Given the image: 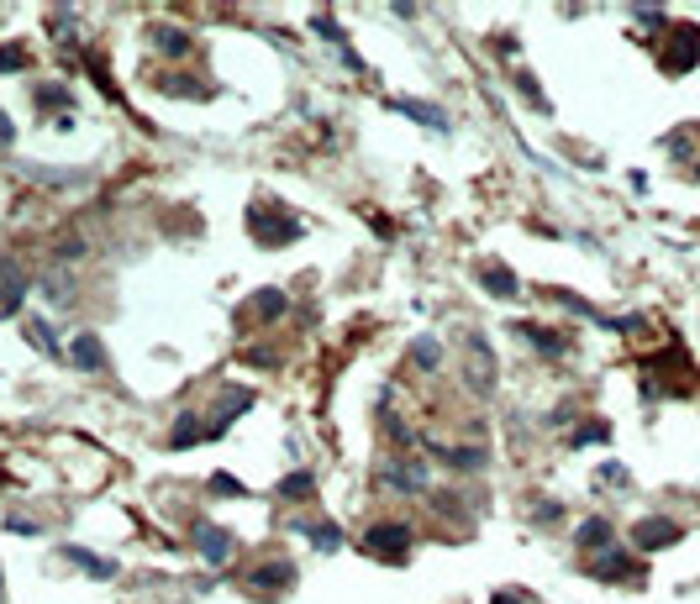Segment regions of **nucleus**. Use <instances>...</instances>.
Masks as SVG:
<instances>
[{"label": "nucleus", "instance_id": "obj_6", "mask_svg": "<svg viewBox=\"0 0 700 604\" xmlns=\"http://www.w3.org/2000/svg\"><path fill=\"white\" fill-rule=\"evenodd\" d=\"M295 578H300V573H295L290 557H274V562H264V568L248 573V584H253L258 594H285V589H295Z\"/></svg>", "mask_w": 700, "mask_h": 604}, {"label": "nucleus", "instance_id": "obj_1", "mask_svg": "<svg viewBox=\"0 0 700 604\" xmlns=\"http://www.w3.org/2000/svg\"><path fill=\"white\" fill-rule=\"evenodd\" d=\"M242 221H248V237H253L258 247H285V242L300 237V221H295L285 205H274V200H253Z\"/></svg>", "mask_w": 700, "mask_h": 604}, {"label": "nucleus", "instance_id": "obj_20", "mask_svg": "<svg viewBox=\"0 0 700 604\" xmlns=\"http://www.w3.org/2000/svg\"><path fill=\"white\" fill-rule=\"evenodd\" d=\"M248 405H253V389H227V394H222V405H216V426L227 431V426H232Z\"/></svg>", "mask_w": 700, "mask_h": 604}, {"label": "nucleus", "instance_id": "obj_27", "mask_svg": "<svg viewBox=\"0 0 700 604\" xmlns=\"http://www.w3.org/2000/svg\"><path fill=\"white\" fill-rule=\"evenodd\" d=\"M32 106H69V90H59V85H43V90H32Z\"/></svg>", "mask_w": 700, "mask_h": 604}, {"label": "nucleus", "instance_id": "obj_3", "mask_svg": "<svg viewBox=\"0 0 700 604\" xmlns=\"http://www.w3.org/2000/svg\"><path fill=\"white\" fill-rule=\"evenodd\" d=\"M374 479H379L385 489H395V495H421V489H427V463H421L416 452H395V457L379 463Z\"/></svg>", "mask_w": 700, "mask_h": 604}, {"label": "nucleus", "instance_id": "obj_34", "mask_svg": "<svg viewBox=\"0 0 700 604\" xmlns=\"http://www.w3.org/2000/svg\"><path fill=\"white\" fill-rule=\"evenodd\" d=\"M490 604H522V594H495Z\"/></svg>", "mask_w": 700, "mask_h": 604}, {"label": "nucleus", "instance_id": "obj_26", "mask_svg": "<svg viewBox=\"0 0 700 604\" xmlns=\"http://www.w3.org/2000/svg\"><path fill=\"white\" fill-rule=\"evenodd\" d=\"M411 358H416L421 368H437V363H443V347H437V336H416V347H411Z\"/></svg>", "mask_w": 700, "mask_h": 604}, {"label": "nucleus", "instance_id": "obj_35", "mask_svg": "<svg viewBox=\"0 0 700 604\" xmlns=\"http://www.w3.org/2000/svg\"><path fill=\"white\" fill-rule=\"evenodd\" d=\"M0 600H5V573H0Z\"/></svg>", "mask_w": 700, "mask_h": 604}, {"label": "nucleus", "instance_id": "obj_25", "mask_svg": "<svg viewBox=\"0 0 700 604\" xmlns=\"http://www.w3.org/2000/svg\"><path fill=\"white\" fill-rule=\"evenodd\" d=\"M153 43H159V48H164L169 58H184V53H190V32H179V27H159V32H153Z\"/></svg>", "mask_w": 700, "mask_h": 604}, {"label": "nucleus", "instance_id": "obj_12", "mask_svg": "<svg viewBox=\"0 0 700 604\" xmlns=\"http://www.w3.org/2000/svg\"><path fill=\"white\" fill-rule=\"evenodd\" d=\"M206 437H222V426H206V415L200 410H184L175 421V431H169V447H195V441H206Z\"/></svg>", "mask_w": 700, "mask_h": 604}, {"label": "nucleus", "instance_id": "obj_11", "mask_svg": "<svg viewBox=\"0 0 700 604\" xmlns=\"http://www.w3.org/2000/svg\"><path fill=\"white\" fill-rule=\"evenodd\" d=\"M290 310V294L285 289H258L248 305H242V321H280Z\"/></svg>", "mask_w": 700, "mask_h": 604}, {"label": "nucleus", "instance_id": "obj_23", "mask_svg": "<svg viewBox=\"0 0 700 604\" xmlns=\"http://www.w3.org/2000/svg\"><path fill=\"white\" fill-rule=\"evenodd\" d=\"M280 499H295V504L316 499V479H311V473H290V479L280 484Z\"/></svg>", "mask_w": 700, "mask_h": 604}, {"label": "nucleus", "instance_id": "obj_21", "mask_svg": "<svg viewBox=\"0 0 700 604\" xmlns=\"http://www.w3.org/2000/svg\"><path fill=\"white\" fill-rule=\"evenodd\" d=\"M300 536H311V547H316V552H338V547H343V531H338L332 520H316V526H300Z\"/></svg>", "mask_w": 700, "mask_h": 604}, {"label": "nucleus", "instance_id": "obj_14", "mask_svg": "<svg viewBox=\"0 0 700 604\" xmlns=\"http://www.w3.org/2000/svg\"><path fill=\"white\" fill-rule=\"evenodd\" d=\"M395 110L411 116V121H421V126H432V132H448V110L432 106V101H395Z\"/></svg>", "mask_w": 700, "mask_h": 604}, {"label": "nucleus", "instance_id": "obj_15", "mask_svg": "<svg viewBox=\"0 0 700 604\" xmlns=\"http://www.w3.org/2000/svg\"><path fill=\"white\" fill-rule=\"evenodd\" d=\"M63 562L85 568L90 578H117V562H111V557H95V552H85V547H63Z\"/></svg>", "mask_w": 700, "mask_h": 604}, {"label": "nucleus", "instance_id": "obj_10", "mask_svg": "<svg viewBox=\"0 0 700 604\" xmlns=\"http://www.w3.org/2000/svg\"><path fill=\"white\" fill-rule=\"evenodd\" d=\"M696 58H700V32L696 27H680V32H674V48H663V68H669V74H685V68H696Z\"/></svg>", "mask_w": 700, "mask_h": 604}, {"label": "nucleus", "instance_id": "obj_13", "mask_svg": "<svg viewBox=\"0 0 700 604\" xmlns=\"http://www.w3.org/2000/svg\"><path fill=\"white\" fill-rule=\"evenodd\" d=\"M69 358H74V368H85V374H106V347H101L95 331H79L74 347H69Z\"/></svg>", "mask_w": 700, "mask_h": 604}, {"label": "nucleus", "instance_id": "obj_18", "mask_svg": "<svg viewBox=\"0 0 700 604\" xmlns=\"http://www.w3.org/2000/svg\"><path fill=\"white\" fill-rule=\"evenodd\" d=\"M437 452H443V463H448V468H459V473H479V468H484V457H490L484 447H437Z\"/></svg>", "mask_w": 700, "mask_h": 604}, {"label": "nucleus", "instance_id": "obj_4", "mask_svg": "<svg viewBox=\"0 0 700 604\" xmlns=\"http://www.w3.org/2000/svg\"><path fill=\"white\" fill-rule=\"evenodd\" d=\"M411 542H416V536H411V526H401V520H379V526L363 531V552L379 557V562H406Z\"/></svg>", "mask_w": 700, "mask_h": 604}, {"label": "nucleus", "instance_id": "obj_9", "mask_svg": "<svg viewBox=\"0 0 700 604\" xmlns=\"http://www.w3.org/2000/svg\"><path fill=\"white\" fill-rule=\"evenodd\" d=\"M195 547H200V557L211 562V568H222V562H232V531H222V526H195Z\"/></svg>", "mask_w": 700, "mask_h": 604}, {"label": "nucleus", "instance_id": "obj_5", "mask_svg": "<svg viewBox=\"0 0 700 604\" xmlns=\"http://www.w3.org/2000/svg\"><path fill=\"white\" fill-rule=\"evenodd\" d=\"M590 573H595L600 584H642V568L627 557V552H616V547L600 552V557L590 562Z\"/></svg>", "mask_w": 700, "mask_h": 604}, {"label": "nucleus", "instance_id": "obj_16", "mask_svg": "<svg viewBox=\"0 0 700 604\" xmlns=\"http://www.w3.org/2000/svg\"><path fill=\"white\" fill-rule=\"evenodd\" d=\"M616 531H611V520H600V515H590L580 526V552H611L616 542H611Z\"/></svg>", "mask_w": 700, "mask_h": 604}, {"label": "nucleus", "instance_id": "obj_17", "mask_svg": "<svg viewBox=\"0 0 700 604\" xmlns=\"http://www.w3.org/2000/svg\"><path fill=\"white\" fill-rule=\"evenodd\" d=\"M479 278H484V289H490L495 300H511V294H522V289H517V274H511L506 263H484V269H479Z\"/></svg>", "mask_w": 700, "mask_h": 604}, {"label": "nucleus", "instance_id": "obj_7", "mask_svg": "<svg viewBox=\"0 0 700 604\" xmlns=\"http://www.w3.org/2000/svg\"><path fill=\"white\" fill-rule=\"evenodd\" d=\"M632 542H638L642 552H663L680 542V526L674 520H663V515H647V520H638L632 526Z\"/></svg>", "mask_w": 700, "mask_h": 604}, {"label": "nucleus", "instance_id": "obj_2", "mask_svg": "<svg viewBox=\"0 0 700 604\" xmlns=\"http://www.w3.org/2000/svg\"><path fill=\"white\" fill-rule=\"evenodd\" d=\"M464 384L474 389V394H490L495 389V374H501V363H495V352H490V336L484 331H468L464 342Z\"/></svg>", "mask_w": 700, "mask_h": 604}, {"label": "nucleus", "instance_id": "obj_8", "mask_svg": "<svg viewBox=\"0 0 700 604\" xmlns=\"http://www.w3.org/2000/svg\"><path fill=\"white\" fill-rule=\"evenodd\" d=\"M27 289H32V278L21 274L11 258H0V316H16L21 300H27Z\"/></svg>", "mask_w": 700, "mask_h": 604}, {"label": "nucleus", "instance_id": "obj_33", "mask_svg": "<svg viewBox=\"0 0 700 604\" xmlns=\"http://www.w3.org/2000/svg\"><path fill=\"white\" fill-rule=\"evenodd\" d=\"M11 142H16V126H11V121H5V110H0V148H11Z\"/></svg>", "mask_w": 700, "mask_h": 604}, {"label": "nucleus", "instance_id": "obj_29", "mask_svg": "<svg viewBox=\"0 0 700 604\" xmlns=\"http://www.w3.org/2000/svg\"><path fill=\"white\" fill-rule=\"evenodd\" d=\"M379 426H385V437H390V441H401V447H406V441H416V437L406 431V426H401V421L390 415V410H379Z\"/></svg>", "mask_w": 700, "mask_h": 604}, {"label": "nucleus", "instance_id": "obj_28", "mask_svg": "<svg viewBox=\"0 0 700 604\" xmlns=\"http://www.w3.org/2000/svg\"><path fill=\"white\" fill-rule=\"evenodd\" d=\"M606 437H611V426H606V421H590V426H580L569 441H574V447H584V441H606Z\"/></svg>", "mask_w": 700, "mask_h": 604}, {"label": "nucleus", "instance_id": "obj_30", "mask_svg": "<svg viewBox=\"0 0 700 604\" xmlns=\"http://www.w3.org/2000/svg\"><path fill=\"white\" fill-rule=\"evenodd\" d=\"M0 68H5V74L27 68V48H0Z\"/></svg>", "mask_w": 700, "mask_h": 604}, {"label": "nucleus", "instance_id": "obj_22", "mask_svg": "<svg viewBox=\"0 0 700 604\" xmlns=\"http://www.w3.org/2000/svg\"><path fill=\"white\" fill-rule=\"evenodd\" d=\"M27 342H32L43 358H59V336H53V326H48V321H27Z\"/></svg>", "mask_w": 700, "mask_h": 604}, {"label": "nucleus", "instance_id": "obj_32", "mask_svg": "<svg viewBox=\"0 0 700 604\" xmlns=\"http://www.w3.org/2000/svg\"><path fill=\"white\" fill-rule=\"evenodd\" d=\"M211 489H216V495H242V484H237V479H227V473H216V479H211Z\"/></svg>", "mask_w": 700, "mask_h": 604}, {"label": "nucleus", "instance_id": "obj_24", "mask_svg": "<svg viewBox=\"0 0 700 604\" xmlns=\"http://www.w3.org/2000/svg\"><path fill=\"white\" fill-rule=\"evenodd\" d=\"M526 336V342H532V347H542V352H553V358H558V352H564V347H569V342H564V336H553V331H542V326H532V321H522V326H517Z\"/></svg>", "mask_w": 700, "mask_h": 604}, {"label": "nucleus", "instance_id": "obj_31", "mask_svg": "<svg viewBox=\"0 0 700 604\" xmlns=\"http://www.w3.org/2000/svg\"><path fill=\"white\" fill-rule=\"evenodd\" d=\"M43 294H48V300H59V305H63V300H69V274H53V278H48V289H43Z\"/></svg>", "mask_w": 700, "mask_h": 604}, {"label": "nucleus", "instance_id": "obj_19", "mask_svg": "<svg viewBox=\"0 0 700 604\" xmlns=\"http://www.w3.org/2000/svg\"><path fill=\"white\" fill-rule=\"evenodd\" d=\"M159 90H164V95H179V101H206V95H211V85H195L190 74H164Z\"/></svg>", "mask_w": 700, "mask_h": 604}]
</instances>
